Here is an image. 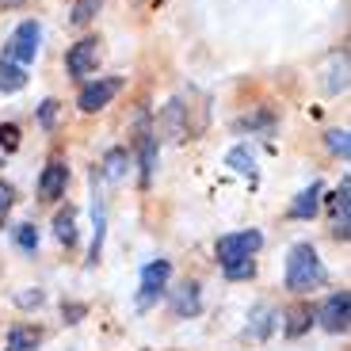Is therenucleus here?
Masks as SVG:
<instances>
[{
    "label": "nucleus",
    "instance_id": "nucleus-1",
    "mask_svg": "<svg viewBox=\"0 0 351 351\" xmlns=\"http://www.w3.org/2000/svg\"><path fill=\"white\" fill-rule=\"evenodd\" d=\"M325 279H328V271H325V263H321L313 245L290 248V256H287V290L290 294H309V290H317Z\"/></svg>",
    "mask_w": 351,
    "mask_h": 351
},
{
    "label": "nucleus",
    "instance_id": "nucleus-2",
    "mask_svg": "<svg viewBox=\"0 0 351 351\" xmlns=\"http://www.w3.org/2000/svg\"><path fill=\"white\" fill-rule=\"evenodd\" d=\"M260 245H263L260 229H241V233L221 237L218 245H214V256H218L221 267H229V263H237V260H252V256L260 252Z\"/></svg>",
    "mask_w": 351,
    "mask_h": 351
},
{
    "label": "nucleus",
    "instance_id": "nucleus-3",
    "mask_svg": "<svg viewBox=\"0 0 351 351\" xmlns=\"http://www.w3.org/2000/svg\"><path fill=\"white\" fill-rule=\"evenodd\" d=\"M38 38H43V27H38V19H23V23L12 31L8 46H4V62H16V65H31L38 53Z\"/></svg>",
    "mask_w": 351,
    "mask_h": 351
},
{
    "label": "nucleus",
    "instance_id": "nucleus-4",
    "mask_svg": "<svg viewBox=\"0 0 351 351\" xmlns=\"http://www.w3.org/2000/svg\"><path fill=\"white\" fill-rule=\"evenodd\" d=\"M119 92H123V77H96L92 84L80 88L77 104H80V111H84V114H96V111H104Z\"/></svg>",
    "mask_w": 351,
    "mask_h": 351
},
{
    "label": "nucleus",
    "instance_id": "nucleus-5",
    "mask_svg": "<svg viewBox=\"0 0 351 351\" xmlns=\"http://www.w3.org/2000/svg\"><path fill=\"white\" fill-rule=\"evenodd\" d=\"M348 317H351V294L340 290V294H328L325 306L313 313V321H321L325 332H348Z\"/></svg>",
    "mask_w": 351,
    "mask_h": 351
},
{
    "label": "nucleus",
    "instance_id": "nucleus-6",
    "mask_svg": "<svg viewBox=\"0 0 351 351\" xmlns=\"http://www.w3.org/2000/svg\"><path fill=\"white\" fill-rule=\"evenodd\" d=\"M96 65H99V38H80V43L69 50V58H65V69H69V77H77V80L92 77Z\"/></svg>",
    "mask_w": 351,
    "mask_h": 351
},
{
    "label": "nucleus",
    "instance_id": "nucleus-7",
    "mask_svg": "<svg viewBox=\"0 0 351 351\" xmlns=\"http://www.w3.org/2000/svg\"><path fill=\"white\" fill-rule=\"evenodd\" d=\"M168 275H172V263H168V260H153V263H145V267H141V294H138V306L141 309L149 306L153 298H160V294H165Z\"/></svg>",
    "mask_w": 351,
    "mask_h": 351
},
{
    "label": "nucleus",
    "instance_id": "nucleus-8",
    "mask_svg": "<svg viewBox=\"0 0 351 351\" xmlns=\"http://www.w3.org/2000/svg\"><path fill=\"white\" fill-rule=\"evenodd\" d=\"M65 187H69V168H65V160H50L43 168V176H38V195L46 202H53L65 195Z\"/></svg>",
    "mask_w": 351,
    "mask_h": 351
},
{
    "label": "nucleus",
    "instance_id": "nucleus-9",
    "mask_svg": "<svg viewBox=\"0 0 351 351\" xmlns=\"http://www.w3.org/2000/svg\"><path fill=\"white\" fill-rule=\"evenodd\" d=\"M321 184H309V191H302L298 199L290 202V218H298V221H309L317 214V206H321Z\"/></svg>",
    "mask_w": 351,
    "mask_h": 351
},
{
    "label": "nucleus",
    "instance_id": "nucleus-10",
    "mask_svg": "<svg viewBox=\"0 0 351 351\" xmlns=\"http://www.w3.org/2000/svg\"><path fill=\"white\" fill-rule=\"evenodd\" d=\"M172 309H176L180 317H184V313H199V309H202V302H199V282H184V287L176 290V294H172Z\"/></svg>",
    "mask_w": 351,
    "mask_h": 351
},
{
    "label": "nucleus",
    "instance_id": "nucleus-11",
    "mask_svg": "<svg viewBox=\"0 0 351 351\" xmlns=\"http://www.w3.org/2000/svg\"><path fill=\"white\" fill-rule=\"evenodd\" d=\"M53 237L62 241L65 248L77 245V214L65 206V210H58V218H53Z\"/></svg>",
    "mask_w": 351,
    "mask_h": 351
},
{
    "label": "nucleus",
    "instance_id": "nucleus-12",
    "mask_svg": "<svg viewBox=\"0 0 351 351\" xmlns=\"http://www.w3.org/2000/svg\"><path fill=\"white\" fill-rule=\"evenodd\" d=\"M348 195H351V184L343 180L340 191L328 199V206H332V214H336V233H340V237H348Z\"/></svg>",
    "mask_w": 351,
    "mask_h": 351
},
{
    "label": "nucleus",
    "instance_id": "nucleus-13",
    "mask_svg": "<svg viewBox=\"0 0 351 351\" xmlns=\"http://www.w3.org/2000/svg\"><path fill=\"white\" fill-rule=\"evenodd\" d=\"M27 84V69L16 62H0V92H19Z\"/></svg>",
    "mask_w": 351,
    "mask_h": 351
},
{
    "label": "nucleus",
    "instance_id": "nucleus-14",
    "mask_svg": "<svg viewBox=\"0 0 351 351\" xmlns=\"http://www.w3.org/2000/svg\"><path fill=\"white\" fill-rule=\"evenodd\" d=\"M226 165L233 168V172H241V176H252V172H256V157H252V149H248V145L229 149V153H226Z\"/></svg>",
    "mask_w": 351,
    "mask_h": 351
},
{
    "label": "nucleus",
    "instance_id": "nucleus-15",
    "mask_svg": "<svg viewBox=\"0 0 351 351\" xmlns=\"http://www.w3.org/2000/svg\"><path fill=\"white\" fill-rule=\"evenodd\" d=\"M38 348V332L27 325H16L8 332V351H35Z\"/></svg>",
    "mask_w": 351,
    "mask_h": 351
},
{
    "label": "nucleus",
    "instance_id": "nucleus-16",
    "mask_svg": "<svg viewBox=\"0 0 351 351\" xmlns=\"http://www.w3.org/2000/svg\"><path fill=\"white\" fill-rule=\"evenodd\" d=\"M309 325H313V309L298 306V309H290V321H287V328H282V332H287V336H302Z\"/></svg>",
    "mask_w": 351,
    "mask_h": 351
},
{
    "label": "nucleus",
    "instance_id": "nucleus-17",
    "mask_svg": "<svg viewBox=\"0 0 351 351\" xmlns=\"http://www.w3.org/2000/svg\"><path fill=\"white\" fill-rule=\"evenodd\" d=\"M153 168H157V141L145 138L141 141V184L145 187H149V180H153Z\"/></svg>",
    "mask_w": 351,
    "mask_h": 351
},
{
    "label": "nucleus",
    "instance_id": "nucleus-18",
    "mask_svg": "<svg viewBox=\"0 0 351 351\" xmlns=\"http://www.w3.org/2000/svg\"><path fill=\"white\" fill-rule=\"evenodd\" d=\"M104 176L107 180H123L126 176V149H111L104 157Z\"/></svg>",
    "mask_w": 351,
    "mask_h": 351
},
{
    "label": "nucleus",
    "instance_id": "nucleus-19",
    "mask_svg": "<svg viewBox=\"0 0 351 351\" xmlns=\"http://www.w3.org/2000/svg\"><path fill=\"white\" fill-rule=\"evenodd\" d=\"M12 237H16V245L23 248V252H35V248H38V229H35V226H27V221L12 229Z\"/></svg>",
    "mask_w": 351,
    "mask_h": 351
},
{
    "label": "nucleus",
    "instance_id": "nucleus-20",
    "mask_svg": "<svg viewBox=\"0 0 351 351\" xmlns=\"http://www.w3.org/2000/svg\"><path fill=\"white\" fill-rule=\"evenodd\" d=\"M99 4H104V0H77V4H73V23L84 27L88 19H92V16L99 12Z\"/></svg>",
    "mask_w": 351,
    "mask_h": 351
},
{
    "label": "nucleus",
    "instance_id": "nucleus-21",
    "mask_svg": "<svg viewBox=\"0 0 351 351\" xmlns=\"http://www.w3.org/2000/svg\"><path fill=\"white\" fill-rule=\"evenodd\" d=\"M325 138H328V149H332L336 157L348 160V153H351V145H348V130H328Z\"/></svg>",
    "mask_w": 351,
    "mask_h": 351
},
{
    "label": "nucleus",
    "instance_id": "nucleus-22",
    "mask_svg": "<svg viewBox=\"0 0 351 351\" xmlns=\"http://www.w3.org/2000/svg\"><path fill=\"white\" fill-rule=\"evenodd\" d=\"M256 275V260H237L226 267V279H252Z\"/></svg>",
    "mask_w": 351,
    "mask_h": 351
},
{
    "label": "nucleus",
    "instance_id": "nucleus-23",
    "mask_svg": "<svg viewBox=\"0 0 351 351\" xmlns=\"http://www.w3.org/2000/svg\"><path fill=\"white\" fill-rule=\"evenodd\" d=\"M180 111H184L180 104H168V111H165V126H168V134H172V138H184V126H180Z\"/></svg>",
    "mask_w": 351,
    "mask_h": 351
},
{
    "label": "nucleus",
    "instance_id": "nucleus-24",
    "mask_svg": "<svg viewBox=\"0 0 351 351\" xmlns=\"http://www.w3.org/2000/svg\"><path fill=\"white\" fill-rule=\"evenodd\" d=\"M43 302H46L43 290H19V294H16V306L19 309H38Z\"/></svg>",
    "mask_w": 351,
    "mask_h": 351
},
{
    "label": "nucleus",
    "instance_id": "nucleus-25",
    "mask_svg": "<svg viewBox=\"0 0 351 351\" xmlns=\"http://www.w3.org/2000/svg\"><path fill=\"white\" fill-rule=\"evenodd\" d=\"M19 145V126L16 123H0V149H16Z\"/></svg>",
    "mask_w": 351,
    "mask_h": 351
},
{
    "label": "nucleus",
    "instance_id": "nucleus-26",
    "mask_svg": "<svg viewBox=\"0 0 351 351\" xmlns=\"http://www.w3.org/2000/svg\"><path fill=\"white\" fill-rule=\"evenodd\" d=\"M58 107H62L58 99H46V104L38 107V123H43L46 130H53V123H58Z\"/></svg>",
    "mask_w": 351,
    "mask_h": 351
},
{
    "label": "nucleus",
    "instance_id": "nucleus-27",
    "mask_svg": "<svg viewBox=\"0 0 351 351\" xmlns=\"http://www.w3.org/2000/svg\"><path fill=\"white\" fill-rule=\"evenodd\" d=\"M12 202H16V191H12V184H4V180H0V218L12 210Z\"/></svg>",
    "mask_w": 351,
    "mask_h": 351
},
{
    "label": "nucleus",
    "instance_id": "nucleus-28",
    "mask_svg": "<svg viewBox=\"0 0 351 351\" xmlns=\"http://www.w3.org/2000/svg\"><path fill=\"white\" fill-rule=\"evenodd\" d=\"M62 313H65V321H69V325H77V321H80V317L88 313V309H84V306H65Z\"/></svg>",
    "mask_w": 351,
    "mask_h": 351
}]
</instances>
